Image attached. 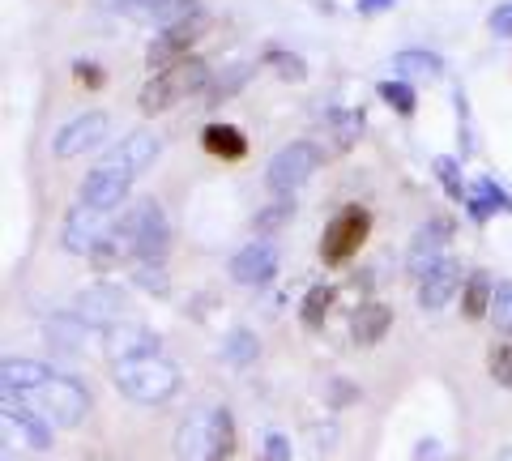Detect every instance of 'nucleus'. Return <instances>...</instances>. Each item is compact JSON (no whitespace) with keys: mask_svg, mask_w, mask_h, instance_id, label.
Masks as SVG:
<instances>
[{"mask_svg":"<svg viewBox=\"0 0 512 461\" xmlns=\"http://www.w3.org/2000/svg\"><path fill=\"white\" fill-rule=\"evenodd\" d=\"M111 380L124 397H133L141 406H163L180 393V368L163 355H146V359H124L111 368Z\"/></svg>","mask_w":512,"mask_h":461,"instance_id":"f257e3e1","label":"nucleus"},{"mask_svg":"<svg viewBox=\"0 0 512 461\" xmlns=\"http://www.w3.org/2000/svg\"><path fill=\"white\" fill-rule=\"evenodd\" d=\"M116 235L124 240L128 257L163 265L167 248H171V222H167V210H163V205H158L154 197H141V201H133V205L124 210Z\"/></svg>","mask_w":512,"mask_h":461,"instance_id":"f03ea898","label":"nucleus"},{"mask_svg":"<svg viewBox=\"0 0 512 461\" xmlns=\"http://www.w3.org/2000/svg\"><path fill=\"white\" fill-rule=\"evenodd\" d=\"M205 86H210V65H205L201 56H188V60H180L175 69L154 73L150 82L141 86L137 107L146 111V116H158V111L175 107L180 99H188V94H197V90H205Z\"/></svg>","mask_w":512,"mask_h":461,"instance_id":"7ed1b4c3","label":"nucleus"},{"mask_svg":"<svg viewBox=\"0 0 512 461\" xmlns=\"http://www.w3.org/2000/svg\"><path fill=\"white\" fill-rule=\"evenodd\" d=\"M320 163H325V150H320L316 141H291V146H282L274 158H269L265 184L274 188L278 197H291L295 188H303L316 176Z\"/></svg>","mask_w":512,"mask_h":461,"instance_id":"20e7f679","label":"nucleus"},{"mask_svg":"<svg viewBox=\"0 0 512 461\" xmlns=\"http://www.w3.org/2000/svg\"><path fill=\"white\" fill-rule=\"evenodd\" d=\"M367 235H372V214H367L363 205H342V210L329 218L325 235H320V261L346 265L367 244Z\"/></svg>","mask_w":512,"mask_h":461,"instance_id":"39448f33","label":"nucleus"},{"mask_svg":"<svg viewBox=\"0 0 512 461\" xmlns=\"http://www.w3.org/2000/svg\"><path fill=\"white\" fill-rule=\"evenodd\" d=\"M205 30H210V18H205V13H192V18L167 26L163 35H154V43L146 47V65H150L154 73L175 69L180 60H188V47L205 39Z\"/></svg>","mask_w":512,"mask_h":461,"instance_id":"423d86ee","label":"nucleus"},{"mask_svg":"<svg viewBox=\"0 0 512 461\" xmlns=\"http://www.w3.org/2000/svg\"><path fill=\"white\" fill-rule=\"evenodd\" d=\"M35 402H39V415L56 427H77L90 415V393L73 376H56L52 385H43L35 393Z\"/></svg>","mask_w":512,"mask_h":461,"instance_id":"0eeeda50","label":"nucleus"},{"mask_svg":"<svg viewBox=\"0 0 512 461\" xmlns=\"http://www.w3.org/2000/svg\"><path fill=\"white\" fill-rule=\"evenodd\" d=\"M128 312V291L116 282H94L73 299V316H82L90 329H111L120 325Z\"/></svg>","mask_w":512,"mask_h":461,"instance_id":"6e6552de","label":"nucleus"},{"mask_svg":"<svg viewBox=\"0 0 512 461\" xmlns=\"http://www.w3.org/2000/svg\"><path fill=\"white\" fill-rule=\"evenodd\" d=\"M107 133H111L107 111H86V116H73V120L56 133L52 154H56V158H77V154H86V150H99L103 141H107Z\"/></svg>","mask_w":512,"mask_h":461,"instance_id":"1a4fd4ad","label":"nucleus"},{"mask_svg":"<svg viewBox=\"0 0 512 461\" xmlns=\"http://www.w3.org/2000/svg\"><path fill=\"white\" fill-rule=\"evenodd\" d=\"M448 235H453V222L448 218H431L423 222L419 231H414V240H410V252H406V269H410V278H427L431 269H436L444 261V244H448Z\"/></svg>","mask_w":512,"mask_h":461,"instance_id":"9d476101","label":"nucleus"},{"mask_svg":"<svg viewBox=\"0 0 512 461\" xmlns=\"http://www.w3.org/2000/svg\"><path fill=\"white\" fill-rule=\"evenodd\" d=\"M128 188H133V176H128V171L94 167L82 180V205H90V210H99V214H111L128 201Z\"/></svg>","mask_w":512,"mask_h":461,"instance_id":"9b49d317","label":"nucleus"},{"mask_svg":"<svg viewBox=\"0 0 512 461\" xmlns=\"http://www.w3.org/2000/svg\"><path fill=\"white\" fill-rule=\"evenodd\" d=\"M103 351L111 363H124V359H146V355H158V333L137 325V321H120L103 329Z\"/></svg>","mask_w":512,"mask_h":461,"instance_id":"f8f14e48","label":"nucleus"},{"mask_svg":"<svg viewBox=\"0 0 512 461\" xmlns=\"http://www.w3.org/2000/svg\"><path fill=\"white\" fill-rule=\"evenodd\" d=\"M60 240L69 252H77V257H90V252L107 240V214L90 210V205H73L69 218H64Z\"/></svg>","mask_w":512,"mask_h":461,"instance_id":"ddd939ff","label":"nucleus"},{"mask_svg":"<svg viewBox=\"0 0 512 461\" xmlns=\"http://www.w3.org/2000/svg\"><path fill=\"white\" fill-rule=\"evenodd\" d=\"M158 150H163V141H158V133H146V129H137V133H128L120 137L116 146H111L103 154V163L99 167H116V171H128V176H137V171H146Z\"/></svg>","mask_w":512,"mask_h":461,"instance_id":"4468645a","label":"nucleus"},{"mask_svg":"<svg viewBox=\"0 0 512 461\" xmlns=\"http://www.w3.org/2000/svg\"><path fill=\"white\" fill-rule=\"evenodd\" d=\"M278 274V248L269 240H252L231 257V278L239 286H265Z\"/></svg>","mask_w":512,"mask_h":461,"instance_id":"2eb2a0df","label":"nucleus"},{"mask_svg":"<svg viewBox=\"0 0 512 461\" xmlns=\"http://www.w3.org/2000/svg\"><path fill=\"white\" fill-rule=\"evenodd\" d=\"M457 291H461V265H457L453 257H444V261L419 282V308H423V312H440Z\"/></svg>","mask_w":512,"mask_h":461,"instance_id":"dca6fc26","label":"nucleus"},{"mask_svg":"<svg viewBox=\"0 0 512 461\" xmlns=\"http://www.w3.org/2000/svg\"><path fill=\"white\" fill-rule=\"evenodd\" d=\"M393 329V308L380 304V299H367L350 312V342L355 346H376L384 342V333Z\"/></svg>","mask_w":512,"mask_h":461,"instance_id":"f3484780","label":"nucleus"},{"mask_svg":"<svg viewBox=\"0 0 512 461\" xmlns=\"http://www.w3.org/2000/svg\"><path fill=\"white\" fill-rule=\"evenodd\" d=\"M0 380H5V397H13V393H39L43 385H52L56 372L39 359H5Z\"/></svg>","mask_w":512,"mask_h":461,"instance_id":"a211bd4d","label":"nucleus"},{"mask_svg":"<svg viewBox=\"0 0 512 461\" xmlns=\"http://www.w3.org/2000/svg\"><path fill=\"white\" fill-rule=\"evenodd\" d=\"M128 18H137V22H146V26H175V22H184L192 18V13H201L192 0H137V5H128L124 9Z\"/></svg>","mask_w":512,"mask_h":461,"instance_id":"6ab92c4d","label":"nucleus"},{"mask_svg":"<svg viewBox=\"0 0 512 461\" xmlns=\"http://www.w3.org/2000/svg\"><path fill=\"white\" fill-rule=\"evenodd\" d=\"M201 146L205 154L222 158V163H239L248 154V137L235 129V124H205L201 129Z\"/></svg>","mask_w":512,"mask_h":461,"instance_id":"aec40b11","label":"nucleus"},{"mask_svg":"<svg viewBox=\"0 0 512 461\" xmlns=\"http://www.w3.org/2000/svg\"><path fill=\"white\" fill-rule=\"evenodd\" d=\"M5 419L26 436L30 449H52V423H47L39 410H30V406H22V402H13V397H9V402H5Z\"/></svg>","mask_w":512,"mask_h":461,"instance_id":"412c9836","label":"nucleus"},{"mask_svg":"<svg viewBox=\"0 0 512 461\" xmlns=\"http://www.w3.org/2000/svg\"><path fill=\"white\" fill-rule=\"evenodd\" d=\"M491 299H495L491 274L487 269H474L466 286H461V316H466V321H483V316H491Z\"/></svg>","mask_w":512,"mask_h":461,"instance_id":"4be33fe9","label":"nucleus"},{"mask_svg":"<svg viewBox=\"0 0 512 461\" xmlns=\"http://www.w3.org/2000/svg\"><path fill=\"white\" fill-rule=\"evenodd\" d=\"M175 453H180V461L210 457V415H192L180 427V436H175Z\"/></svg>","mask_w":512,"mask_h":461,"instance_id":"5701e85b","label":"nucleus"},{"mask_svg":"<svg viewBox=\"0 0 512 461\" xmlns=\"http://www.w3.org/2000/svg\"><path fill=\"white\" fill-rule=\"evenodd\" d=\"M333 299H338V291H333L329 282H316L308 295H303V304H299V321H303V329H325V321H329V308H333Z\"/></svg>","mask_w":512,"mask_h":461,"instance_id":"b1692460","label":"nucleus"},{"mask_svg":"<svg viewBox=\"0 0 512 461\" xmlns=\"http://www.w3.org/2000/svg\"><path fill=\"white\" fill-rule=\"evenodd\" d=\"M466 201H470V218H474V222H487L495 210L512 214V201H508V193H504V188H495L491 180H478V184H474V193H470Z\"/></svg>","mask_w":512,"mask_h":461,"instance_id":"393cba45","label":"nucleus"},{"mask_svg":"<svg viewBox=\"0 0 512 461\" xmlns=\"http://www.w3.org/2000/svg\"><path fill=\"white\" fill-rule=\"evenodd\" d=\"M393 69L406 73V77H440L444 60L436 52H427V47H406V52L393 56Z\"/></svg>","mask_w":512,"mask_h":461,"instance_id":"a878e982","label":"nucleus"},{"mask_svg":"<svg viewBox=\"0 0 512 461\" xmlns=\"http://www.w3.org/2000/svg\"><path fill=\"white\" fill-rule=\"evenodd\" d=\"M235 453V419L231 410H210V461H227Z\"/></svg>","mask_w":512,"mask_h":461,"instance_id":"bb28decb","label":"nucleus"},{"mask_svg":"<svg viewBox=\"0 0 512 461\" xmlns=\"http://www.w3.org/2000/svg\"><path fill=\"white\" fill-rule=\"evenodd\" d=\"M256 65H235V69H227V73H222V77H214V82L210 86H205L201 90V99H205V107H218V103H227L231 99V94L239 90V86H244L248 82V73H252Z\"/></svg>","mask_w":512,"mask_h":461,"instance_id":"cd10ccee","label":"nucleus"},{"mask_svg":"<svg viewBox=\"0 0 512 461\" xmlns=\"http://www.w3.org/2000/svg\"><path fill=\"white\" fill-rule=\"evenodd\" d=\"M256 351H261V342H256L252 329H231L227 342H222V359H227L231 368H248L256 359Z\"/></svg>","mask_w":512,"mask_h":461,"instance_id":"c85d7f7f","label":"nucleus"},{"mask_svg":"<svg viewBox=\"0 0 512 461\" xmlns=\"http://www.w3.org/2000/svg\"><path fill=\"white\" fill-rule=\"evenodd\" d=\"M363 111H333L329 116V133H333V146L338 150H350L355 141L363 137Z\"/></svg>","mask_w":512,"mask_h":461,"instance_id":"c756f323","label":"nucleus"},{"mask_svg":"<svg viewBox=\"0 0 512 461\" xmlns=\"http://www.w3.org/2000/svg\"><path fill=\"white\" fill-rule=\"evenodd\" d=\"M261 65H265V69H274L282 82H303V77H308V65H303V56L282 52V47H269V52L261 56Z\"/></svg>","mask_w":512,"mask_h":461,"instance_id":"7c9ffc66","label":"nucleus"},{"mask_svg":"<svg viewBox=\"0 0 512 461\" xmlns=\"http://www.w3.org/2000/svg\"><path fill=\"white\" fill-rule=\"evenodd\" d=\"M376 94L384 103H389L397 116H414V103H419V94H414V86H406L402 77H393V82H380Z\"/></svg>","mask_w":512,"mask_h":461,"instance_id":"2f4dec72","label":"nucleus"},{"mask_svg":"<svg viewBox=\"0 0 512 461\" xmlns=\"http://www.w3.org/2000/svg\"><path fill=\"white\" fill-rule=\"evenodd\" d=\"M133 282L141 286V291H150V295H167V291H171L167 269H163V265H154V261H137Z\"/></svg>","mask_w":512,"mask_h":461,"instance_id":"473e14b6","label":"nucleus"},{"mask_svg":"<svg viewBox=\"0 0 512 461\" xmlns=\"http://www.w3.org/2000/svg\"><path fill=\"white\" fill-rule=\"evenodd\" d=\"M124 257H128V248H124V240H120V235L111 231L107 240H103L99 248L90 252V265H94V269H103V274H107V269H116V265H120Z\"/></svg>","mask_w":512,"mask_h":461,"instance_id":"72a5a7b5","label":"nucleus"},{"mask_svg":"<svg viewBox=\"0 0 512 461\" xmlns=\"http://www.w3.org/2000/svg\"><path fill=\"white\" fill-rule=\"evenodd\" d=\"M491 325L500 333H512V282H495L491 299Z\"/></svg>","mask_w":512,"mask_h":461,"instance_id":"f704fd0d","label":"nucleus"},{"mask_svg":"<svg viewBox=\"0 0 512 461\" xmlns=\"http://www.w3.org/2000/svg\"><path fill=\"white\" fill-rule=\"evenodd\" d=\"M487 372H491V380H495L500 389H512V342L491 346V355H487Z\"/></svg>","mask_w":512,"mask_h":461,"instance_id":"c9c22d12","label":"nucleus"},{"mask_svg":"<svg viewBox=\"0 0 512 461\" xmlns=\"http://www.w3.org/2000/svg\"><path fill=\"white\" fill-rule=\"evenodd\" d=\"M431 167H436V176H440V184H444V193H448V197H453V201L466 197V184H461V167H457V158L440 154Z\"/></svg>","mask_w":512,"mask_h":461,"instance_id":"e433bc0d","label":"nucleus"},{"mask_svg":"<svg viewBox=\"0 0 512 461\" xmlns=\"http://www.w3.org/2000/svg\"><path fill=\"white\" fill-rule=\"evenodd\" d=\"M291 214H295L291 197H282V201H274V205H269V210H265L261 218H256V231H274V227H282V222L291 218Z\"/></svg>","mask_w":512,"mask_h":461,"instance_id":"4c0bfd02","label":"nucleus"},{"mask_svg":"<svg viewBox=\"0 0 512 461\" xmlns=\"http://www.w3.org/2000/svg\"><path fill=\"white\" fill-rule=\"evenodd\" d=\"M73 77H77V82H82L86 90H99V86L107 82L103 65H90V60H77V65H73Z\"/></svg>","mask_w":512,"mask_h":461,"instance_id":"58836bf2","label":"nucleus"},{"mask_svg":"<svg viewBox=\"0 0 512 461\" xmlns=\"http://www.w3.org/2000/svg\"><path fill=\"white\" fill-rule=\"evenodd\" d=\"M265 461H291V440L278 436V432H269L265 436Z\"/></svg>","mask_w":512,"mask_h":461,"instance_id":"ea45409f","label":"nucleus"},{"mask_svg":"<svg viewBox=\"0 0 512 461\" xmlns=\"http://www.w3.org/2000/svg\"><path fill=\"white\" fill-rule=\"evenodd\" d=\"M491 35L512 39V0H504V5L491 13Z\"/></svg>","mask_w":512,"mask_h":461,"instance_id":"a19ab883","label":"nucleus"},{"mask_svg":"<svg viewBox=\"0 0 512 461\" xmlns=\"http://www.w3.org/2000/svg\"><path fill=\"white\" fill-rule=\"evenodd\" d=\"M384 9H393V0H359V13H363V18H372V13H384Z\"/></svg>","mask_w":512,"mask_h":461,"instance_id":"79ce46f5","label":"nucleus"},{"mask_svg":"<svg viewBox=\"0 0 512 461\" xmlns=\"http://www.w3.org/2000/svg\"><path fill=\"white\" fill-rule=\"evenodd\" d=\"M107 5H116V9H128V5H137V0H107Z\"/></svg>","mask_w":512,"mask_h":461,"instance_id":"37998d69","label":"nucleus"},{"mask_svg":"<svg viewBox=\"0 0 512 461\" xmlns=\"http://www.w3.org/2000/svg\"><path fill=\"white\" fill-rule=\"evenodd\" d=\"M500 461H512V449H508V453H500Z\"/></svg>","mask_w":512,"mask_h":461,"instance_id":"c03bdc74","label":"nucleus"}]
</instances>
